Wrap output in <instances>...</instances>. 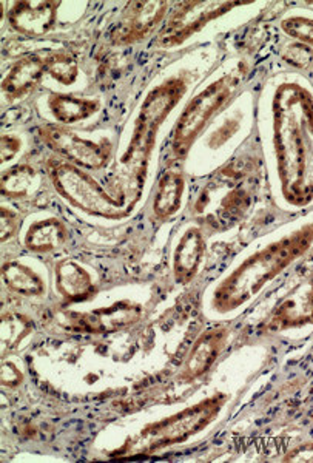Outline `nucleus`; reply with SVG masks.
I'll return each mask as SVG.
<instances>
[{
  "label": "nucleus",
  "mask_w": 313,
  "mask_h": 463,
  "mask_svg": "<svg viewBox=\"0 0 313 463\" xmlns=\"http://www.w3.org/2000/svg\"><path fill=\"white\" fill-rule=\"evenodd\" d=\"M256 186L255 161L238 158L208 178L198 193L191 213L212 229H230L249 212Z\"/></svg>",
  "instance_id": "4"
},
{
  "label": "nucleus",
  "mask_w": 313,
  "mask_h": 463,
  "mask_svg": "<svg viewBox=\"0 0 313 463\" xmlns=\"http://www.w3.org/2000/svg\"><path fill=\"white\" fill-rule=\"evenodd\" d=\"M167 2H130L110 32L115 45L125 47L149 38L167 14Z\"/></svg>",
  "instance_id": "11"
},
{
  "label": "nucleus",
  "mask_w": 313,
  "mask_h": 463,
  "mask_svg": "<svg viewBox=\"0 0 313 463\" xmlns=\"http://www.w3.org/2000/svg\"><path fill=\"white\" fill-rule=\"evenodd\" d=\"M189 82L184 76H171L160 86L152 88L141 104L134 121L133 134L127 150L119 161L124 173L127 176L125 189L134 203H138L143 195L150 158L161 125L184 97Z\"/></svg>",
  "instance_id": "3"
},
{
  "label": "nucleus",
  "mask_w": 313,
  "mask_h": 463,
  "mask_svg": "<svg viewBox=\"0 0 313 463\" xmlns=\"http://www.w3.org/2000/svg\"><path fill=\"white\" fill-rule=\"evenodd\" d=\"M21 150V141L16 136L5 134L2 138V161L13 160V156Z\"/></svg>",
  "instance_id": "28"
},
{
  "label": "nucleus",
  "mask_w": 313,
  "mask_h": 463,
  "mask_svg": "<svg viewBox=\"0 0 313 463\" xmlns=\"http://www.w3.org/2000/svg\"><path fill=\"white\" fill-rule=\"evenodd\" d=\"M227 400L226 394H215L202 400L197 405L180 411L169 419L145 426L143 431L134 437L132 453H154L162 448L186 442L187 439L202 431L210 425Z\"/></svg>",
  "instance_id": "7"
},
{
  "label": "nucleus",
  "mask_w": 313,
  "mask_h": 463,
  "mask_svg": "<svg viewBox=\"0 0 313 463\" xmlns=\"http://www.w3.org/2000/svg\"><path fill=\"white\" fill-rule=\"evenodd\" d=\"M48 106L59 123L75 124L93 116L101 106L99 102L93 99L53 93L48 99Z\"/></svg>",
  "instance_id": "20"
},
{
  "label": "nucleus",
  "mask_w": 313,
  "mask_h": 463,
  "mask_svg": "<svg viewBox=\"0 0 313 463\" xmlns=\"http://www.w3.org/2000/svg\"><path fill=\"white\" fill-rule=\"evenodd\" d=\"M312 56L313 53L308 49V45L301 43V45H290L287 58L290 59V62H293L297 67L304 69L312 60Z\"/></svg>",
  "instance_id": "27"
},
{
  "label": "nucleus",
  "mask_w": 313,
  "mask_h": 463,
  "mask_svg": "<svg viewBox=\"0 0 313 463\" xmlns=\"http://www.w3.org/2000/svg\"><path fill=\"white\" fill-rule=\"evenodd\" d=\"M39 138L48 149L62 154L71 164L88 171H99L112 158L113 145L108 139L95 143L60 125H43L39 128Z\"/></svg>",
  "instance_id": "9"
},
{
  "label": "nucleus",
  "mask_w": 313,
  "mask_h": 463,
  "mask_svg": "<svg viewBox=\"0 0 313 463\" xmlns=\"http://www.w3.org/2000/svg\"><path fill=\"white\" fill-rule=\"evenodd\" d=\"M313 325V277L299 282L273 308L262 321L261 330L282 332Z\"/></svg>",
  "instance_id": "12"
},
{
  "label": "nucleus",
  "mask_w": 313,
  "mask_h": 463,
  "mask_svg": "<svg viewBox=\"0 0 313 463\" xmlns=\"http://www.w3.org/2000/svg\"><path fill=\"white\" fill-rule=\"evenodd\" d=\"M143 315L141 304L133 301H117L106 308L95 309L88 312H73L65 310L58 314L59 325L73 332L82 334H112L117 330L127 329L138 323Z\"/></svg>",
  "instance_id": "10"
},
{
  "label": "nucleus",
  "mask_w": 313,
  "mask_h": 463,
  "mask_svg": "<svg viewBox=\"0 0 313 463\" xmlns=\"http://www.w3.org/2000/svg\"><path fill=\"white\" fill-rule=\"evenodd\" d=\"M228 332L226 328H213L207 329L199 336L195 345L191 347L190 354L187 357L180 378L184 382H193L197 378L202 377L204 374L210 371L213 363L218 360L226 341H227Z\"/></svg>",
  "instance_id": "13"
},
{
  "label": "nucleus",
  "mask_w": 313,
  "mask_h": 463,
  "mask_svg": "<svg viewBox=\"0 0 313 463\" xmlns=\"http://www.w3.org/2000/svg\"><path fill=\"white\" fill-rule=\"evenodd\" d=\"M38 171L21 164L6 171L2 178V193L8 198H25L38 189Z\"/></svg>",
  "instance_id": "22"
},
{
  "label": "nucleus",
  "mask_w": 313,
  "mask_h": 463,
  "mask_svg": "<svg viewBox=\"0 0 313 463\" xmlns=\"http://www.w3.org/2000/svg\"><path fill=\"white\" fill-rule=\"evenodd\" d=\"M19 229L16 213L11 212L10 208H2V243L10 240L13 235Z\"/></svg>",
  "instance_id": "26"
},
{
  "label": "nucleus",
  "mask_w": 313,
  "mask_h": 463,
  "mask_svg": "<svg viewBox=\"0 0 313 463\" xmlns=\"http://www.w3.org/2000/svg\"><path fill=\"white\" fill-rule=\"evenodd\" d=\"M313 245V221L284 235L245 258L215 288L212 309L216 314L238 310L278 277L293 261L303 256Z\"/></svg>",
  "instance_id": "2"
},
{
  "label": "nucleus",
  "mask_w": 313,
  "mask_h": 463,
  "mask_svg": "<svg viewBox=\"0 0 313 463\" xmlns=\"http://www.w3.org/2000/svg\"><path fill=\"white\" fill-rule=\"evenodd\" d=\"M45 67H47L48 75L62 86L75 84L79 76L78 60L69 53L59 51V53L50 54L45 58Z\"/></svg>",
  "instance_id": "23"
},
{
  "label": "nucleus",
  "mask_w": 313,
  "mask_h": 463,
  "mask_svg": "<svg viewBox=\"0 0 313 463\" xmlns=\"http://www.w3.org/2000/svg\"><path fill=\"white\" fill-rule=\"evenodd\" d=\"M245 76L247 67L239 65L238 69L230 71L228 75L221 76L219 79L208 84L187 104L178 119L171 139V152L178 160L186 158L191 145L197 143L212 117L221 112L224 106H227V102L236 95L239 87L244 84Z\"/></svg>",
  "instance_id": "6"
},
{
  "label": "nucleus",
  "mask_w": 313,
  "mask_h": 463,
  "mask_svg": "<svg viewBox=\"0 0 313 463\" xmlns=\"http://www.w3.org/2000/svg\"><path fill=\"white\" fill-rule=\"evenodd\" d=\"M58 6L54 2H17L10 10L8 21L13 30L23 36H45L54 27Z\"/></svg>",
  "instance_id": "14"
},
{
  "label": "nucleus",
  "mask_w": 313,
  "mask_h": 463,
  "mask_svg": "<svg viewBox=\"0 0 313 463\" xmlns=\"http://www.w3.org/2000/svg\"><path fill=\"white\" fill-rule=\"evenodd\" d=\"M281 28L290 38L313 47V19L303 16L287 17L281 22Z\"/></svg>",
  "instance_id": "25"
},
{
  "label": "nucleus",
  "mask_w": 313,
  "mask_h": 463,
  "mask_svg": "<svg viewBox=\"0 0 313 463\" xmlns=\"http://www.w3.org/2000/svg\"><path fill=\"white\" fill-rule=\"evenodd\" d=\"M67 241V227L59 219L48 218L36 221L30 226L25 235L28 251L36 254H50L58 251Z\"/></svg>",
  "instance_id": "19"
},
{
  "label": "nucleus",
  "mask_w": 313,
  "mask_h": 463,
  "mask_svg": "<svg viewBox=\"0 0 313 463\" xmlns=\"http://www.w3.org/2000/svg\"><path fill=\"white\" fill-rule=\"evenodd\" d=\"M184 178L178 171H167L161 176L153 199L154 217L158 219H169L180 212L182 195H184Z\"/></svg>",
  "instance_id": "18"
},
{
  "label": "nucleus",
  "mask_w": 313,
  "mask_h": 463,
  "mask_svg": "<svg viewBox=\"0 0 313 463\" xmlns=\"http://www.w3.org/2000/svg\"><path fill=\"white\" fill-rule=\"evenodd\" d=\"M245 2H184L180 4L161 30L154 43L161 49H173L197 34L208 22L215 21Z\"/></svg>",
  "instance_id": "8"
},
{
  "label": "nucleus",
  "mask_w": 313,
  "mask_h": 463,
  "mask_svg": "<svg viewBox=\"0 0 313 463\" xmlns=\"http://www.w3.org/2000/svg\"><path fill=\"white\" fill-rule=\"evenodd\" d=\"M2 378H4V384H6V386H14V384H17L19 382H21L22 374L17 371L16 367H14L13 374H10V369H8L6 366H4V374H2Z\"/></svg>",
  "instance_id": "29"
},
{
  "label": "nucleus",
  "mask_w": 313,
  "mask_h": 463,
  "mask_svg": "<svg viewBox=\"0 0 313 463\" xmlns=\"http://www.w3.org/2000/svg\"><path fill=\"white\" fill-rule=\"evenodd\" d=\"M2 277L11 291L25 297H41L45 292L42 278L32 269L17 261H8L4 264Z\"/></svg>",
  "instance_id": "21"
},
{
  "label": "nucleus",
  "mask_w": 313,
  "mask_h": 463,
  "mask_svg": "<svg viewBox=\"0 0 313 463\" xmlns=\"http://www.w3.org/2000/svg\"><path fill=\"white\" fill-rule=\"evenodd\" d=\"M272 143L284 201H313V93L299 80H284L272 99Z\"/></svg>",
  "instance_id": "1"
},
{
  "label": "nucleus",
  "mask_w": 313,
  "mask_h": 463,
  "mask_svg": "<svg viewBox=\"0 0 313 463\" xmlns=\"http://www.w3.org/2000/svg\"><path fill=\"white\" fill-rule=\"evenodd\" d=\"M56 289L69 303H82L96 293L90 273L75 261H62L56 266Z\"/></svg>",
  "instance_id": "17"
},
{
  "label": "nucleus",
  "mask_w": 313,
  "mask_h": 463,
  "mask_svg": "<svg viewBox=\"0 0 313 463\" xmlns=\"http://www.w3.org/2000/svg\"><path fill=\"white\" fill-rule=\"evenodd\" d=\"M30 328H32V323L21 315H4V321H2L4 347L8 349L13 345L19 343L23 337L27 336Z\"/></svg>",
  "instance_id": "24"
},
{
  "label": "nucleus",
  "mask_w": 313,
  "mask_h": 463,
  "mask_svg": "<svg viewBox=\"0 0 313 463\" xmlns=\"http://www.w3.org/2000/svg\"><path fill=\"white\" fill-rule=\"evenodd\" d=\"M45 73V58H41L38 54L25 56L11 67L2 82V91L10 101L21 99L38 87Z\"/></svg>",
  "instance_id": "15"
},
{
  "label": "nucleus",
  "mask_w": 313,
  "mask_h": 463,
  "mask_svg": "<svg viewBox=\"0 0 313 463\" xmlns=\"http://www.w3.org/2000/svg\"><path fill=\"white\" fill-rule=\"evenodd\" d=\"M206 252V241L201 229L190 227L180 238L173 254V273L176 282L187 284L197 277Z\"/></svg>",
  "instance_id": "16"
},
{
  "label": "nucleus",
  "mask_w": 313,
  "mask_h": 463,
  "mask_svg": "<svg viewBox=\"0 0 313 463\" xmlns=\"http://www.w3.org/2000/svg\"><path fill=\"white\" fill-rule=\"evenodd\" d=\"M48 173L60 197L93 217L123 219L136 206L125 187H117L116 195L113 197L87 171H80V167L71 162H51Z\"/></svg>",
  "instance_id": "5"
}]
</instances>
